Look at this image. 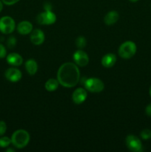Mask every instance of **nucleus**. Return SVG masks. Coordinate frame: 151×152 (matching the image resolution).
<instances>
[{
  "mask_svg": "<svg viewBox=\"0 0 151 152\" xmlns=\"http://www.w3.org/2000/svg\"><path fill=\"white\" fill-rule=\"evenodd\" d=\"M59 83L65 88H73L78 83L80 72L76 64L66 62L59 68L57 73Z\"/></svg>",
  "mask_w": 151,
  "mask_h": 152,
  "instance_id": "nucleus-1",
  "label": "nucleus"
},
{
  "mask_svg": "<svg viewBox=\"0 0 151 152\" xmlns=\"http://www.w3.org/2000/svg\"><path fill=\"white\" fill-rule=\"evenodd\" d=\"M30 141V135L26 131L17 130L13 134L11 137V142L16 148H23L26 146Z\"/></svg>",
  "mask_w": 151,
  "mask_h": 152,
  "instance_id": "nucleus-2",
  "label": "nucleus"
},
{
  "mask_svg": "<svg viewBox=\"0 0 151 152\" xmlns=\"http://www.w3.org/2000/svg\"><path fill=\"white\" fill-rule=\"evenodd\" d=\"M136 49L137 48L133 42L127 41L122 43L119 47L118 54L123 59H130L136 54Z\"/></svg>",
  "mask_w": 151,
  "mask_h": 152,
  "instance_id": "nucleus-3",
  "label": "nucleus"
},
{
  "mask_svg": "<svg viewBox=\"0 0 151 152\" xmlns=\"http://www.w3.org/2000/svg\"><path fill=\"white\" fill-rule=\"evenodd\" d=\"M84 87L87 91L93 93H99L105 88L103 82L98 78H89L84 81Z\"/></svg>",
  "mask_w": 151,
  "mask_h": 152,
  "instance_id": "nucleus-4",
  "label": "nucleus"
},
{
  "mask_svg": "<svg viewBox=\"0 0 151 152\" xmlns=\"http://www.w3.org/2000/svg\"><path fill=\"white\" fill-rule=\"evenodd\" d=\"M16 24L10 16H4L0 19V31L3 34H11L15 30Z\"/></svg>",
  "mask_w": 151,
  "mask_h": 152,
  "instance_id": "nucleus-5",
  "label": "nucleus"
},
{
  "mask_svg": "<svg viewBox=\"0 0 151 152\" xmlns=\"http://www.w3.org/2000/svg\"><path fill=\"white\" fill-rule=\"evenodd\" d=\"M36 20L40 25H52L56 21V16L52 11H44L37 16Z\"/></svg>",
  "mask_w": 151,
  "mask_h": 152,
  "instance_id": "nucleus-6",
  "label": "nucleus"
},
{
  "mask_svg": "<svg viewBox=\"0 0 151 152\" xmlns=\"http://www.w3.org/2000/svg\"><path fill=\"white\" fill-rule=\"evenodd\" d=\"M126 145L131 151L140 152L142 151V144L140 140L134 135H128L126 138Z\"/></svg>",
  "mask_w": 151,
  "mask_h": 152,
  "instance_id": "nucleus-7",
  "label": "nucleus"
},
{
  "mask_svg": "<svg viewBox=\"0 0 151 152\" xmlns=\"http://www.w3.org/2000/svg\"><path fill=\"white\" fill-rule=\"evenodd\" d=\"M73 59L76 64L81 67L86 66L89 62L88 55L81 50H78L74 53Z\"/></svg>",
  "mask_w": 151,
  "mask_h": 152,
  "instance_id": "nucleus-8",
  "label": "nucleus"
},
{
  "mask_svg": "<svg viewBox=\"0 0 151 152\" xmlns=\"http://www.w3.org/2000/svg\"><path fill=\"white\" fill-rule=\"evenodd\" d=\"M87 93L85 89L82 88H78L76 90L74 91L72 99L74 103L79 105V104H81L85 101V99H87Z\"/></svg>",
  "mask_w": 151,
  "mask_h": 152,
  "instance_id": "nucleus-9",
  "label": "nucleus"
},
{
  "mask_svg": "<svg viewBox=\"0 0 151 152\" xmlns=\"http://www.w3.org/2000/svg\"><path fill=\"white\" fill-rule=\"evenodd\" d=\"M6 79L12 83H16L22 79V73L19 69L14 68H8L4 74Z\"/></svg>",
  "mask_w": 151,
  "mask_h": 152,
  "instance_id": "nucleus-10",
  "label": "nucleus"
},
{
  "mask_svg": "<svg viewBox=\"0 0 151 152\" xmlns=\"http://www.w3.org/2000/svg\"><path fill=\"white\" fill-rule=\"evenodd\" d=\"M44 34L42 31L39 29H36L32 31L30 34V40L33 44L36 45H39L42 44L44 41Z\"/></svg>",
  "mask_w": 151,
  "mask_h": 152,
  "instance_id": "nucleus-11",
  "label": "nucleus"
},
{
  "mask_svg": "<svg viewBox=\"0 0 151 152\" xmlns=\"http://www.w3.org/2000/svg\"><path fill=\"white\" fill-rule=\"evenodd\" d=\"M17 31L22 35L30 34L33 31V25L28 21H22L18 25Z\"/></svg>",
  "mask_w": 151,
  "mask_h": 152,
  "instance_id": "nucleus-12",
  "label": "nucleus"
},
{
  "mask_svg": "<svg viewBox=\"0 0 151 152\" xmlns=\"http://www.w3.org/2000/svg\"><path fill=\"white\" fill-rule=\"evenodd\" d=\"M7 62L13 66H19L23 62V59L19 54L16 53H11L7 56Z\"/></svg>",
  "mask_w": 151,
  "mask_h": 152,
  "instance_id": "nucleus-13",
  "label": "nucleus"
},
{
  "mask_svg": "<svg viewBox=\"0 0 151 152\" xmlns=\"http://www.w3.org/2000/svg\"><path fill=\"white\" fill-rule=\"evenodd\" d=\"M116 62V56L113 53H107L102 59V64L105 68H111Z\"/></svg>",
  "mask_w": 151,
  "mask_h": 152,
  "instance_id": "nucleus-14",
  "label": "nucleus"
},
{
  "mask_svg": "<svg viewBox=\"0 0 151 152\" xmlns=\"http://www.w3.org/2000/svg\"><path fill=\"white\" fill-rule=\"evenodd\" d=\"M118 18L119 16L116 11H110L104 18V22L107 25H113L118 20Z\"/></svg>",
  "mask_w": 151,
  "mask_h": 152,
  "instance_id": "nucleus-15",
  "label": "nucleus"
},
{
  "mask_svg": "<svg viewBox=\"0 0 151 152\" xmlns=\"http://www.w3.org/2000/svg\"><path fill=\"white\" fill-rule=\"evenodd\" d=\"M25 68L26 71L30 75L33 76L36 73L37 69H38V65L36 62L33 59H29L25 63Z\"/></svg>",
  "mask_w": 151,
  "mask_h": 152,
  "instance_id": "nucleus-16",
  "label": "nucleus"
},
{
  "mask_svg": "<svg viewBox=\"0 0 151 152\" xmlns=\"http://www.w3.org/2000/svg\"><path fill=\"white\" fill-rule=\"evenodd\" d=\"M59 81L55 79H50L45 83V89L48 91H54L59 87Z\"/></svg>",
  "mask_w": 151,
  "mask_h": 152,
  "instance_id": "nucleus-17",
  "label": "nucleus"
},
{
  "mask_svg": "<svg viewBox=\"0 0 151 152\" xmlns=\"http://www.w3.org/2000/svg\"><path fill=\"white\" fill-rule=\"evenodd\" d=\"M86 44H87V41L84 37H78L76 40V45L77 48H78L79 49L84 48L86 46Z\"/></svg>",
  "mask_w": 151,
  "mask_h": 152,
  "instance_id": "nucleus-18",
  "label": "nucleus"
},
{
  "mask_svg": "<svg viewBox=\"0 0 151 152\" xmlns=\"http://www.w3.org/2000/svg\"><path fill=\"white\" fill-rule=\"evenodd\" d=\"M10 143H11V139L7 137H3L0 138V147L1 148H6V147L9 146Z\"/></svg>",
  "mask_w": 151,
  "mask_h": 152,
  "instance_id": "nucleus-19",
  "label": "nucleus"
},
{
  "mask_svg": "<svg viewBox=\"0 0 151 152\" xmlns=\"http://www.w3.org/2000/svg\"><path fill=\"white\" fill-rule=\"evenodd\" d=\"M141 137L143 140H149L151 138V131L150 129H144L141 132Z\"/></svg>",
  "mask_w": 151,
  "mask_h": 152,
  "instance_id": "nucleus-20",
  "label": "nucleus"
},
{
  "mask_svg": "<svg viewBox=\"0 0 151 152\" xmlns=\"http://www.w3.org/2000/svg\"><path fill=\"white\" fill-rule=\"evenodd\" d=\"M16 39L14 37H10L7 41V45L9 48L12 49L16 46Z\"/></svg>",
  "mask_w": 151,
  "mask_h": 152,
  "instance_id": "nucleus-21",
  "label": "nucleus"
},
{
  "mask_svg": "<svg viewBox=\"0 0 151 152\" xmlns=\"http://www.w3.org/2000/svg\"><path fill=\"white\" fill-rule=\"evenodd\" d=\"M7 130V125L4 121H0V136L4 134Z\"/></svg>",
  "mask_w": 151,
  "mask_h": 152,
  "instance_id": "nucleus-22",
  "label": "nucleus"
},
{
  "mask_svg": "<svg viewBox=\"0 0 151 152\" xmlns=\"http://www.w3.org/2000/svg\"><path fill=\"white\" fill-rule=\"evenodd\" d=\"M7 54V51H6V48L3 45L0 44V59H3L6 56Z\"/></svg>",
  "mask_w": 151,
  "mask_h": 152,
  "instance_id": "nucleus-23",
  "label": "nucleus"
},
{
  "mask_svg": "<svg viewBox=\"0 0 151 152\" xmlns=\"http://www.w3.org/2000/svg\"><path fill=\"white\" fill-rule=\"evenodd\" d=\"M19 1V0H1V1L6 5H13Z\"/></svg>",
  "mask_w": 151,
  "mask_h": 152,
  "instance_id": "nucleus-24",
  "label": "nucleus"
},
{
  "mask_svg": "<svg viewBox=\"0 0 151 152\" xmlns=\"http://www.w3.org/2000/svg\"><path fill=\"white\" fill-rule=\"evenodd\" d=\"M52 5L49 2H45L44 4V9L45 11H51L52 10Z\"/></svg>",
  "mask_w": 151,
  "mask_h": 152,
  "instance_id": "nucleus-25",
  "label": "nucleus"
},
{
  "mask_svg": "<svg viewBox=\"0 0 151 152\" xmlns=\"http://www.w3.org/2000/svg\"><path fill=\"white\" fill-rule=\"evenodd\" d=\"M145 112H146L147 115L149 116V117H151V103L149 104V105L146 107Z\"/></svg>",
  "mask_w": 151,
  "mask_h": 152,
  "instance_id": "nucleus-26",
  "label": "nucleus"
},
{
  "mask_svg": "<svg viewBox=\"0 0 151 152\" xmlns=\"http://www.w3.org/2000/svg\"><path fill=\"white\" fill-rule=\"evenodd\" d=\"M2 8H3V2L1 1H0V12L2 10Z\"/></svg>",
  "mask_w": 151,
  "mask_h": 152,
  "instance_id": "nucleus-27",
  "label": "nucleus"
},
{
  "mask_svg": "<svg viewBox=\"0 0 151 152\" xmlns=\"http://www.w3.org/2000/svg\"><path fill=\"white\" fill-rule=\"evenodd\" d=\"M8 151H14V150L11 149V148H9V149L7 150V152H8Z\"/></svg>",
  "mask_w": 151,
  "mask_h": 152,
  "instance_id": "nucleus-28",
  "label": "nucleus"
},
{
  "mask_svg": "<svg viewBox=\"0 0 151 152\" xmlns=\"http://www.w3.org/2000/svg\"><path fill=\"white\" fill-rule=\"evenodd\" d=\"M149 93H150V96H151V86H150V90H149Z\"/></svg>",
  "mask_w": 151,
  "mask_h": 152,
  "instance_id": "nucleus-29",
  "label": "nucleus"
},
{
  "mask_svg": "<svg viewBox=\"0 0 151 152\" xmlns=\"http://www.w3.org/2000/svg\"><path fill=\"white\" fill-rule=\"evenodd\" d=\"M130 1H133V2H136V1H139V0H130Z\"/></svg>",
  "mask_w": 151,
  "mask_h": 152,
  "instance_id": "nucleus-30",
  "label": "nucleus"
}]
</instances>
